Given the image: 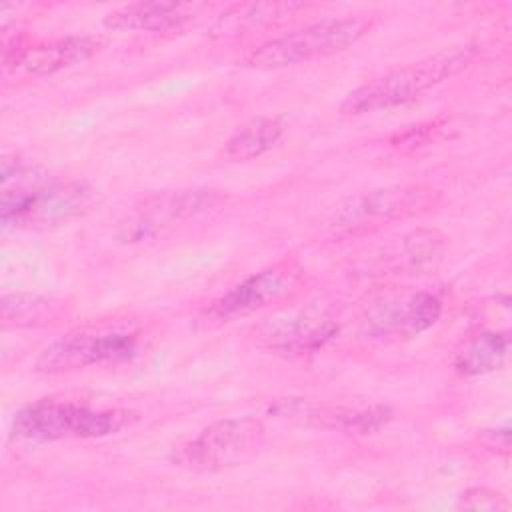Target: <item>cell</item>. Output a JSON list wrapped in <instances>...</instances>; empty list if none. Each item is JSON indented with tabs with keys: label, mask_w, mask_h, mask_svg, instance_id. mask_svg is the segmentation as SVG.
<instances>
[{
	"label": "cell",
	"mask_w": 512,
	"mask_h": 512,
	"mask_svg": "<svg viewBox=\"0 0 512 512\" xmlns=\"http://www.w3.org/2000/svg\"><path fill=\"white\" fill-rule=\"evenodd\" d=\"M92 202V188L86 182H44L30 176V168L14 162L2 168L0 220L4 228H38L64 224Z\"/></svg>",
	"instance_id": "cell-1"
},
{
	"label": "cell",
	"mask_w": 512,
	"mask_h": 512,
	"mask_svg": "<svg viewBox=\"0 0 512 512\" xmlns=\"http://www.w3.org/2000/svg\"><path fill=\"white\" fill-rule=\"evenodd\" d=\"M474 56L476 46L462 44L444 48L420 62L394 68L348 92L340 104V114L360 116L412 102L430 88L462 72Z\"/></svg>",
	"instance_id": "cell-2"
},
{
	"label": "cell",
	"mask_w": 512,
	"mask_h": 512,
	"mask_svg": "<svg viewBox=\"0 0 512 512\" xmlns=\"http://www.w3.org/2000/svg\"><path fill=\"white\" fill-rule=\"evenodd\" d=\"M144 328L136 320H98L68 330L36 358L38 374H66L98 364L130 360L138 354Z\"/></svg>",
	"instance_id": "cell-3"
},
{
	"label": "cell",
	"mask_w": 512,
	"mask_h": 512,
	"mask_svg": "<svg viewBox=\"0 0 512 512\" xmlns=\"http://www.w3.org/2000/svg\"><path fill=\"white\" fill-rule=\"evenodd\" d=\"M140 420L128 408H92L78 402L42 398L14 414L12 434L20 440L50 442L62 438H102Z\"/></svg>",
	"instance_id": "cell-4"
},
{
	"label": "cell",
	"mask_w": 512,
	"mask_h": 512,
	"mask_svg": "<svg viewBox=\"0 0 512 512\" xmlns=\"http://www.w3.org/2000/svg\"><path fill=\"white\" fill-rule=\"evenodd\" d=\"M372 24L374 16L368 14L322 18L260 44L246 54L244 66L256 70H276L326 58L356 44L368 34Z\"/></svg>",
	"instance_id": "cell-5"
},
{
	"label": "cell",
	"mask_w": 512,
	"mask_h": 512,
	"mask_svg": "<svg viewBox=\"0 0 512 512\" xmlns=\"http://www.w3.org/2000/svg\"><path fill=\"white\" fill-rule=\"evenodd\" d=\"M266 428L258 418L238 416L208 424L174 446L170 462L192 472H220L250 462L262 448Z\"/></svg>",
	"instance_id": "cell-6"
},
{
	"label": "cell",
	"mask_w": 512,
	"mask_h": 512,
	"mask_svg": "<svg viewBox=\"0 0 512 512\" xmlns=\"http://www.w3.org/2000/svg\"><path fill=\"white\" fill-rule=\"evenodd\" d=\"M304 282V268L296 258H280L270 266L252 272L222 296L212 300L194 320L196 328H214L272 304L292 298Z\"/></svg>",
	"instance_id": "cell-7"
},
{
	"label": "cell",
	"mask_w": 512,
	"mask_h": 512,
	"mask_svg": "<svg viewBox=\"0 0 512 512\" xmlns=\"http://www.w3.org/2000/svg\"><path fill=\"white\" fill-rule=\"evenodd\" d=\"M440 198V190L426 184L372 190L348 200V204L336 212L334 226L346 230H364L392 220L418 216L432 210Z\"/></svg>",
	"instance_id": "cell-8"
},
{
	"label": "cell",
	"mask_w": 512,
	"mask_h": 512,
	"mask_svg": "<svg viewBox=\"0 0 512 512\" xmlns=\"http://www.w3.org/2000/svg\"><path fill=\"white\" fill-rule=\"evenodd\" d=\"M226 196L214 188H182L156 192L136 204L120 222V238L138 242L152 238L184 218L196 216L220 204Z\"/></svg>",
	"instance_id": "cell-9"
},
{
	"label": "cell",
	"mask_w": 512,
	"mask_h": 512,
	"mask_svg": "<svg viewBox=\"0 0 512 512\" xmlns=\"http://www.w3.org/2000/svg\"><path fill=\"white\" fill-rule=\"evenodd\" d=\"M442 314V300L426 290H404L372 302L362 318L370 338H410L432 328Z\"/></svg>",
	"instance_id": "cell-10"
},
{
	"label": "cell",
	"mask_w": 512,
	"mask_h": 512,
	"mask_svg": "<svg viewBox=\"0 0 512 512\" xmlns=\"http://www.w3.org/2000/svg\"><path fill=\"white\" fill-rule=\"evenodd\" d=\"M338 328L340 326L332 314L320 306H310L266 320L258 328L256 340L262 348L274 354L302 358L322 350L338 334Z\"/></svg>",
	"instance_id": "cell-11"
},
{
	"label": "cell",
	"mask_w": 512,
	"mask_h": 512,
	"mask_svg": "<svg viewBox=\"0 0 512 512\" xmlns=\"http://www.w3.org/2000/svg\"><path fill=\"white\" fill-rule=\"evenodd\" d=\"M106 44L100 34L86 36H64L50 42L28 44L18 40L12 46L2 48V66L6 72H22L32 78L50 76L64 68L82 64L98 54Z\"/></svg>",
	"instance_id": "cell-12"
},
{
	"label": "cell",
	"mask_w": 512,
	"mask_h": 512,
	"mask_svg": "<svg viewBox=\"0 0 512 512\" xmlns=\"http://www.w3.org/2000/svg\"><path fill=\"white\" fill-rule=\"evenodd\" d=\"M208 8L198 2H134L108 12L104 26L128 32H168L182 28Z\"/></svg>",
	"instance_id": "cell-13"
},
{
	"label": "cell",
	"mask_w": 512,
	"mask_h": 512,
	"mask_svg": "<svg viewBox=\"0 0 512 512\" xmlns=\"http://www.w3.org/2000/svg\"><path fill=\"white\" fill-rule=\"evenodd\" d=\"M286 132L282 116H256L238 126L224 142L222 156L230 162H246L262 156L280 142Z\"/></svg>",
	"instance_id": "cell-14"
},
{
	"label": "cell",
	"mask_w": 512,
	"mask_h": 512,
	"mask_svg": "<svg viewBox=\"0 0 512 512\" xmlns=\"http://www.w3.org/2000/svg\"><path fill=\"white\" fill-rule=\"evenodd\" d=\"M508 352V332H480L456 350L452 366L460 376H480L498 370L506 362Z\"/></svg>",
	"instance_id": "cell-15"
},
{
	"label": "cell",
	"mask_w": 512,
	"mask_h": 512,
	"mask_svg": "<svg viewBox=\"0 0 512 512\" xmlns=\"http://www.w3.org/2000/svg\"><path fill=\"white\" fill-rule=\"evenodd\" d=\"M66 316V302L40 294H4L2 326L4 328H36L48 326Z\"/></svg>",
	"instance_id": "cell-16"
},
{
	"label": "cell",
	"mask_w": 512,
	"mask_h": 512,
	"mask_svg": "<svg viewBox=\"0 0 512 512\" xmlns=\"http://www.w3.org/2000/svg\"><path fill=\"white\" fill-rule=\"evenodd\" d=\"M304 2H250L234 4L228 8L214 24V34H228L238 30H250L260 26H272L294 16L300 10H306Z\"/></svg>",
	"instance_id": "cell-17"
},
{
	"label": "cell",
	"mask_w": 512,
	"mask_h": 512,
	"mask_svg": "<svg viewBox=\"0 0 512 512\" xmlns=\"http://www.w3.org/2000/svg\"><path fill=\"white\" fill-rule=\"evenodd\" d=\"M402 260L414 268H422L440 260L444 238L436 230H414L402 238Z\"/></svg>",
	"instance_id": "cell-18"
},
{
	"label": "cell",
	"mask_w": 512,
	"mask_h": 512,
	"mask_svg": "<svg viewBox=\"0 0 512 512\" xmlns=\"http://www.w3.org/2000/svg\"><path fill=\"white\" fill-rule=\"evenodd\" d=\"M458 508L466 510H486V512H504L510 508V502L504 494L486 488V486H472L458 496Z\"/></svg>",
	"instance_id": "cell-19"
}]
</instances>
